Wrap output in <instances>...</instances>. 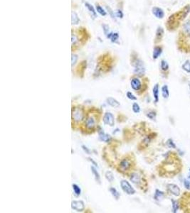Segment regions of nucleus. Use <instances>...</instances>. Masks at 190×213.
I'll list each match as a JSON object with an SVG mask.
<instances>
[{
	"label": "nucleus",
	"mask_w": 190,
	"mask_h": 213,
	"mask_svg": "<svg viewBox=\"0 0 190 213\" xmlns=\"http://www.w3.org/2000/svg\"><path fill=\"white\" fill-rule=\"evenodd\" d=\"M162 53V48L160 47H155L153 50V54H152V58L153 59H157L158 57L160 56Z\"/></svg>",
	"instance_id": "obj_18"
},
{
	"label": "nucleus",
	"mask_w": 190,
	"mask_h": 213,
	"mask_svg": "<svg viewBox=\"0 0 190 213\" xmlns=\"http://www.w3.org/2000/svg\"><path fill=\"white\" fill-rule=\"evenodd\" d=\"M79 22V18L76 13L72 12V24H77Z\"/></svg>",
	"instance_id": "obj_25"
},
{
	"label": "nucleus",
	"mask_w": 190,
	"mask_h": 213,
	"mask_svg": "<svg viewBox=\"0 0 190 213\" xmlns=\"http://www.w3.org/2000/svg\"><path fill=\"white\" fill-rule=\"evenodd\" d=\"M85 6H86V8L88 9V10L89 11V12L90 13V14L92 15L93 16V18L96 17V12L95 11L94 8L93 7L92 5H90L89 3L86 2V3H85Z\"/></svg>",
	"instance_id": "obj_20"
},
{
	"label": "nucleus",
	"mask_w": 190,
	"mask_h": 213,
	"mask_svg": "<svg viewBox=\"0 0 190 213\" xmlns=\"http://www.w3.org/2000/svg\"><path fill=\"white\" fill-rule=\"evenodd\" d=\"M132 108H133V111L135 113H139L140 112V105H139L137 103H136V102H135V103L133 104V106H132Z\"/></svg>",
	"instance_id": "obj_28"
},
{
	"label": "nucleus",
	"mask_w": 190,
	"mask_h": 213,
	"mask_svg": "<svg viewBox=\"0 0 190 213\" xmlns=\"http://www.w3.org/2000/svg\"><path fill=\"white\" fill-rule=\"evenodd\" d=\"M98 138H99L100 141L106 142V143L110 141V135H108L107 134L105 133L104 131L102 129H101V128H100V129L98 131Z\"/></svg>",
	"instance_id": "obj_9"
},
{
	"label": "nucleus",
	"mask_w": 190,
	"mask_h": 213,
	"mask_svg": "<svg viewBox=\"0 0 190 213\" xmlns=\"http://www.w3.org/2000/svg\"><path fill=\"white\" fill-rule=\"evenodd\" d=\"M131 167V161L128 158H124L122 159L120 165H119V168L120 170V171L125 172L128 171L129 169Z\"/></svg>",
	"instance_id": "obj_6"
},
{
	"label": "nucleus",
	"mask_w": 190,
	"mask_h": 213,
	"mask_svg": "<svg viewBox=\"0 0 190 213\" xmlns=\"http://www.w3.org/2000/svg\"><path fill=\"white\" fill-rule=\"evenodd\" d=\"M88 160L89 161H90V162H91V163H92L93 165L95 166V167H96V168H98V163H96L95 161H93V160L92 158H88Z\"/></svg>",
	"instance_id": "obj_37"
},
{
	"label": "nucleus",
	"mask_w": 190,
	"mask_h": 213,
	"mask_svg": "<svg viewBox=\"0 0 190 213\" xmlns=\"http://www.w3.org/2000/svg\"><path fill=\"white\" fill-rule=\"evenodd\" d=\"M72 188H73V192L76 196H79L81 194V189L77 184H73Z\"/></svg>",
	"instance_id": "obj_22"
},
{
	"label": "nucleus",
	"mask_w": 190,
	"mask_h": 213,
	"mask_svg": "<svg viewBox=\"0 0 190 213\" xmlns=\"http://www.w3.org/2000/svg\"><path fill=\"white\" fill-rule=\"evenodd\" d=\"M81 148H82V149L83 150V151L86 153V154H90V149L88 148H87L86 146L85 145H82L81 146Z\"/></svg>",
	"instance_id": "obj_34"
},
{
	"label": "nucleus",
	"mask_w": 190,
	"mask_h": 213,
	"mask_svg": "<svg viewBox=\"0 0 190 213\" xmlns=\"http://www.w3.org/2000/svg\"><path fill=\"white\" fill-rule=\"evenodd\" d=\"M182 34L184 37L190 38V21L185 22L182 26Z\"/></svg>",
	"instance_id": "obj_12"
},
{
	"label": "nucleus",
	"mask_w": 190,
	"mask_h": 213,
	"mask_svg": "<svg viewBox=\"0 0 190 213\" xmlns=\"http://www.w3.org/2000/svg\"><path fill=\"white\" fill-rule=\"evenodd\" d=\"M145 69L143 65V62L141 60H137V62L136 63L135 66V71H134L135 73L138 75H143L145 73Z\"/></svg>",
	"instance_id": "obj_7"
},
{
	"label": "nucleus",
	"mask_w": 190,
	"mask_h": 213,
	"mask_svg": "<svg viewBox=\"0 0 190 213\" xmlns=\"http://www.w3.org/2000/svg\"><path fill=\"white\" fill-rule=\"evenodd\" d=\"M164 196V192L159 190H155V193L154 195V198L156 200H160L161 198H162Z\"/></svg>",
	"instance_id": "obj_23"
},
{
	"label": "nucleus",
	"mask_w": 190,
	"mask_h": 213,
	"mask_svg": "<svg viewBox=\"0 0 190 213\" xmlns=\"http://www.w3.org/2000/svg\"><path fill=\"white\" fill-rule=\"evenodd\" d=\"M116 16H117V17L118 18H122L123 14H122V12L120 10H118V12H116Z\"/></svg>",
	"instance_id": "obj_38"
},
{
	"label": "nucleus",
	"mask_w": 190,
	"mask_h": 213,
	"mask_svg": "<svg viewBox=\"0 0 190 213\" xmlns=\"http://www.w3.org/2000/svg\"><path fill=\"white\" fill-rule=\"evenodd\" d=\"M152 14L158 19H162L164 16L163 10L158 7H154L152 8Z\"/></svg>",
	"instance_id": "obj_13"
},
{
	"label": "nucleus",
	"mask_w": 190,
	"mask_h": 213,
	"mask_svg": "<svg viewBox=\"0 0 190 213\" xmlns=\"http://www.w3.org/2000/svg\"><path fill=\"white\" fill-rule=\"evenodd\" d=\"M152 92H153V96H154V102L157 103L159 101V85L158 83L155 84L152 90Z\"/></svg>",
	"instance_id": "obj_16"
},
{
	"label": "nucleus",
	"mask_w": 190,
	"mask_h": 213,
	"mask_svg": "<svg viewBox=\"0 0 190 213\" xmlns=\"http://www.w3.org/2000/svg\"><path fill=\"white\" fill-rule=\"evenodd\" d=\"M126 96L130 100H137V97L131 92H128L126 93Z\"/></svg>",
	"instance_id": "obj_33"
},
{
	"label": "nucleus",
	"mask_w": 190,
	"mask_h": 213,
	"mask_svg": "<svg viewBox=\"0 0 190 213\" xmlns=\"http://www.w3.org/2000/svg\"><path fill=\"white\" fill-rule=\"evenodd\" d=\"M103 122L105 124L109 125L110 127H113L115 124V119L112 113L106 112L103 116Z\"/></svg>",
	"instance_id": "obj_3"
},
{
	"label": "nucleus",
	"mask_w": 190,
	"mask_h": 213,
	"mask_svg": "<svg viewBox=\"0 0 190 213\" xmlns=\"http://www.w3.org/2000/svg\"><path fill=\"white\" fill-rule=\"evenodd\" d=\"M130 180L135 185H140L141 182V176L137 173H133L130 177Z\"/></svg>",
	"instance_id": "obj_11"
},
{
	"label": "nucleus",
	"mask_w": 190,
	"mask_h": 213,
	"mask_svg": "<svg viewBox=\"0 0 190 213\" xmlns=\"http://www.w3.org/2000/svg\"><path fill=\"white\" fill-rule=\"evenodd\" d=\"M161 68H162V70L164 71H166L168 70V68H169V65H168V63H167V62L166 60H162L161 61Z\"/></svg>",
	"instance_id": "obj_26"
},
{
	"label": "nucleus",
	"mask_w": 190,
	"mask_h": 213,
	"mask_svg": "<svg viewBox=\"0 0 190 213\" xmlns=\"http://www.w3.org/2000/svg\"><path fill=\"white\" fill-rule=\"evenodd\" d=\"M183 70L186 71L187 73H190V62L189 61H186L182 65Z\"/></svg>",
	"instance_id": "obj_29"
},
{
	"label": "nucleus",
	"mask_w": 190,
	"mask_h": 213,
	"mask_svg": "<svg viewBox=\"0 0 190 213\" xmlns=\"http://www.w3.org/2000/svg\"><path fill=\"white\" fill-rule=\"evenodd\" d=\"M107 38L111 39L112 42H116L119 38V35L118 33H109L107 35Z\"/></svg>",
	"instance_id": "obj_19"
},
{
	"label": "nucleus",
	"mask_w": 190,
	"mask_h": 213,
	"mask_svg": "<svg viewBox=\"0 0 190 213\" xmlns=\"http://www.w3.org/2000/svg\"><path fill=\"white\" fill-rule=\"evenodd\" d=\"M172 209H173V212L175 213L177 212V211L178 210L179 206H178V202L176 201V200H172Z\"/></svg>",
	"instance_id": "obj_30"
},
{
	"label": "nucleus",
	"mask_w": 190,
	"mask_h": 213,
	"mask_svg": "<svg viewBox=\"0 0 190 213\" xmlns=\"http://www.w3.org/2000/svg\"><path fill=\"white\" fill-rule=\"evenodd\" d=\"M167 146H169V148H176V145L175 144V143H174V141H173V140L171 139H169L167 140Z\"/></svg>",
	"instance_id": "obj_32"
},
{
	"label": "nucleus",
	"mask_w": 190,
	"mask_h": 213,
	"mask_svg": "<svg viewBox=\"0 0 190 213\" xmlns=\"http://www.w3.org/2000/svg\"><path fill=\"white\" fill-rule=\"evenodd\" d=\"M109 191H110V192L111 193L112 196H113L114 198L116 200H118L120 198V194L119 193L118 191V190H117L115 188H110V190H109Z\"/></svg>",
	"instance_id": "obj_17"
},
{
	"label": "nucleus",
	"mask_w": 190,
	"mask_h": 213,
	"mask_svg": "<svg viewBox=\"0 0 190 213\" xmlns=\"http://www.w3.org/2000/svg\"><path fill=\"white\" fill-rule=\"evenodd\" d=\"M184 187L187 188V190H190V182L187 180H184Z\"/></svg>",
	"instance_id": "obj_35"
},
{
	"label": "nucleus",
	"mask_w": 190,
	"mask_h": 213,
	"mask_svg": "<svg viewBox=\"0 0 190 213\" xmlns=\"http://www.w3.org/2000/svg\"><path fill=\"white\" fill-rule=\"evenodd\" d=\"M189 89H190V82L189 83Z\"/></svg>",
	"instance_id": "obj_41"
},
{
	"label": "nucleus",
	"mask_w": 190,
	"mask_h": 213,
	"mask_svg": "<svg viewBox=\"0 0 190 213\" xmlns=\"http://www.w3.org/2000/svg\"><path fill=\"white\" fill-rule=\"evenodd\" d=\"M106 9H107L108 11L109 12V13H110V15H111V16H112V18L115 17V15H114V12L112 11V9H110V7H108V6H106Z\"/></svg>",
	"instance_id": "obj_39"
},
{
	"label": "nucleus",
	"mask_w": 190,
	"mask_h": 213,
	"mask_svg": "<svg viewBox=\"0 0 190 213\" xmlns=\"http://www.w3.org/2000/svg\"><path fill=\"white\" fill-rule=\"evenodd\" d=\"M90 169H91V172H92L93 175H94L95 181H96L98 184H101V176H100V174H99V173H98V171H97V169H96V167H94L93 166H92L91 167H90Z\"/></svg>",
	"instance_id": "obj_15"
},
{
	"label": "nucleus",
	"mask_w": 190,
	"mask_h": 213,
	"mask_svg": "<svg viewBox=\"0 0 190 213\" xmlns=\"http://www.w3.org/2000/svg\"><path fill=\"white\" fill-rule=\"evenodd\" d=\"M78 59V57L76 55H72V65H73L76 63Z\"/></svg>",
	"instance_id": "obj_36"
},
{
	"label": "nucleus",
	"mask_w": 190,
	"mask_h": 213,
	"mask_svg": "<svg viewBox=\"0 0 190 213\" xmlns=\"http://www.w3.org/2000/svg\"><path fill=\"white\" fill-rule=\"evenodd\" d=\"M71 208L77 212H83L85 209V205L82 200H73L71 202Z\"/></svg>",
	"instance_id": "obj_5"
},
{
	"label": "nucleus",
	"mask_w": 190,
	"mask_h": 213,
	"mask_svg": "<svg viewBox=\"0 0 190 213\" xmlns=\"http://www.w3.org/2000/svg\"><path fill=\"white\" fill-rule=\"evenodd\" d=\"M167 188L169 192L175 196H178L180 194V189L175 184H168Z\"/></svg>",
	"instance_id": "obj_8"
},
{
	"label": "nucleus",
	"mask_w": 190,
	"mask_h": 213,
	"mask_svg": "<svg viewBox=\"0 0 190 213\" xmlns=\"http://www.w3.org/2000/svg\"><path fill=\"white\" fill-rule=\"evenodd\" d=\"M84 112L82 108L77 107L73 110L72 112V119L75 122H80L84 119Z\"/></svg>",
	"instance_id": "obj_1"
},
{
	"label": "nucleus",
	"mask_w": 190,
	"mask_h": 213,
	"mask_svg": "<svg viewBox=\"0 0 190 213\" xmlns=\"http://www.w3.org/2000/svg\"><path fill=\"white\" fill-rule=\"evenodd\" d=\"M189 179H190V175H189Z\"/></svg>",
	"instance_id": "obj_42"
},
{
	"label": "nucleus",
	"mask_w": 190,
	"mask_h": 213,
	"mask_svg": "<svg viewBox=\"0 0 190 213\" xmlns=\"http://www.w3.org/2000/svg\"><path fill=\"white\" fill-rule=\"evenodd\" d=\"M120 187L128 195H134L135 193V190L134 189L133 186L131 185L130 183L126 180H122L120 182Z\"/></svg>",
	"instance_id": "obj_2"
},
{
	"label": "nucleus",
	"mask_w": 190,
	"mask_h": 213,
	"mask_svg": "<svg viewBox=\"0 0 190 213\" xmlns=\"http://www.w3.org/2000/svg\"><path fill=\"white\" fill-rule=\"evenodd\" d=\"M130 85L132 88L134 90H135V91L140 90L141 87H142L140 80H139L138 78H137V77H134V78H133V79L131 80Z\"/></svg>",
	"instance_id": "obj_10"
},
{
	"label": "nucleus",
	"mask_w": 190,
	"mask_h": 213,
	"mask_svg": "<svg viewBox=\"0 0 190 213\" xmlns=\"http://www.w3.org/2000/svg\"><path fill=\"white\" fill-rule=\"evenodd\" d=\"M147 117L149 119L153 120V119H154L155 117H156V112H153V111H150V112H147Z\"/></svg>",
	"instance_id": "obj_31"
},
{
	"label": "nucleus",
	"mask_w": 190,
	"mask_h": 213,
	"mask_svg": "<svg viewBox=\"0 0 190 213\" xmlns=\"http://www.w3.org/2000/svg\"><path fill=\"white\" fill-rule=\"evenodd\" d=\"M103 30H104L105 34L107 36V34H108L107 31H108V30H109V27H108V26H107V25H103Z\"/></svg>",
	"instance_id": "obj_40"
},
{
	"label": "nucleus",
	"mask_w": 190,
	"mask_h": 213,
	"mask_svg": "<svg viewBox=\"0 0 190 213\" xmlns=\"http://www.w3.org/2000/svg\"><path fill=\"white\" fill-rule=\"evenodd\" d=\"M95 8H96V11H97L101 15H102V16H105V15H106V12H105L104 9H103L100 5L97 4Z\"/></svg>",
	"instance_id": "obj_27"
},
{
	"label": "nucleus",
	"mask_w": 190,
	"mask_h": 213,
	"mask_svg": "<svg viewBox=\"0 0 190 213\" xmlns=\"http://www.w3.org/2000/svg\"><path fill=\"white\" fill-rule=\"evenodd\" d=\"M106 102H107L108 104H109L110 106H113V107H115V108H118L120 106V102L118 101L115 100V98L113 97H108L106 99Z\"/></svg>",
	"instance_id": "obj_14"
},
{
	"label": "nucleus",
	"mask_w": 190,
	"mask_h": 213,
	"mask_svg": "<svg viewBox=\"0 0 190 213\" xmlns=\"http://www.w3.org/2000/svg\"><path fill=\"white\" fill-rule=\"evenodd\" d=\"M85 126L88 129L92 130L96 127V119L95 117L90 115L88 117H87L85 121Z\"/></svg>",
	"instance_id": "obj_4"
},
{
	"label": "nucleus",
	"mask_w": 190,
	"mask_h": 213,
	"mask_svg": "<svg viewBox=\"0 0 190 213\" xmlns=\"http://www.w3.org/2000/svg\"><path fill=\"white\" fill-rule=\"evenodd\" d=\"M105 178L107 179V181H108L110 183H112L114 181V175L113 173L111 171H107L105 173Z\"/></svg>",
	"instance_id": "obj_24"
},
{
	"label": "nucleus",
	"mask_w": 190,
	"mask_h": 213,
	"mask_svg": "<svg viewBox=\"0 0 190 213\" xmlns=\"http://www.w3.org/2000/svg\"><path fill=\"white\" fill-rule=\"evenodd\" d=\"M162 97L164 99L169 97V89L167 85H164L162 87Z\"/></svg>",
	"instance_id": "obj_21"
}]
</instances>
